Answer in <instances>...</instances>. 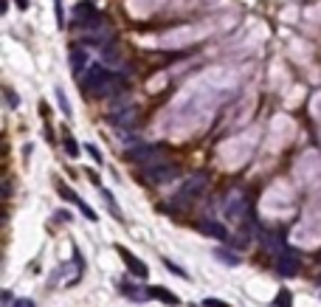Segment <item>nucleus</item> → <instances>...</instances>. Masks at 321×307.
Here are the masks:
<instances>
[{"mask_svg": "<svg viewBox=\"0 0 321 307\" xmlns=\"http://www.w3.org/2000/svg\"><path fill=\"white\" fill-rule=\"evenodd\" d=\"M226 217H229V220H240V217H243V197H240V194H231Z\"/></svg>", "mask_w": 321, "mask_h": 307, "instance_id": "8", "label": "nucleus"}, {"mask_svg": "<svg viewBox=\"0 0 321 307\" xmlns=\"http://www.w3.org/2000/svg\"><path fill=\"white\" fill-rule=\"evenodd\" d=\"M203 186H206V178H203V175H192V178L180 186V192L175 194V203H180V206H183V203L194 200L200 192H203Z\"/></svg>", "mask_w": 321, "mask_h": 307, "instance_id": "1", "label": "nucleus"}, {"mask_svg": "<svg viewBox=\"0 0 321 307\" xmlns=\"http://www.w3.org/2000/svg\"><path fill=\"white\" fill-rule=\"evenodd\" d=\"M87 152H90V155H93V161H99V164H101V152L96 150V147H87Z\"/></svg>", "mask_w": 321, "mask_h": 307, "instance_id": "21", "label": "nucleus"}, {"mask_svg": "<svg viewBox=\"0 0 321 307\" xmlns=\"http://www.w3.org/2000/svg\"><path fill=\"white\" fill-rule=\"evenodd\" d=\"M101 197H104V203L110 206V215H113V217H122V212H119V206H116V200L110 197V194H107L104 189H101Z\"/></svg>", "mask_w": 321, "mask_h": 307, "instance_id": "16", "label": "nucleus"}, {"mask_svg": "<svg viewBox=\"0 0 321 307\" xmlns=\"http://www.w3.org/2000/svg\"><path fill=\"white\" fill-rule=\"evenodd\" d=\"M57 99H59V108H62V113H68V116H71V105L65 101V93H62V87H57Z\"/></svg>", "mask_w": 321, "mask_h": 307, "instance_id": "17", "label": "nucleus"}, {"mask_svg": "<svg viewBox=\"0 0 321 307\" xmlns=\"http://www.w3.org/2000/svg\"><path fill=\"white\" fill-rule=\"evenodd\" d=\"M203 304H206V307H226L223 301H214V299H203Z\"/></svg>", "mask_w": 321, "mask_h": 307, "instance_id": "22", "label": "nucleus"}, {"mask_svg": "<svg viewBox=\"0 0 321 307\" xmlns=\"http://www.w3.org/2000/svg\"><path fill=\"white\" fill-rule=\"evenodd\" d=\"M166 265H169V271H172V273H178V276H183V279H189V276H186V271H180L178 265H172V262H166Z\"/></svg>", "mask_w": 321, "mask_h": 307, "instance_id": "20", "label": "nucleus"}, {"mask_svg": "<svg viewBox=\"0 0 321 307\" xmlns=\"http://www.w3.org/2000/svg\"><path fill=\"white\" fill-rule=\"evenodd\" d=\"M147 178H150V180H158V183H164V180H172V178H175V166H172V164L150 166V169H147Z\"/></svg>", "mask_w": 321, "mask_h": 307, "instance_id": "5", "label": "nucleus"}, {"mask_svg": "<svg viewBox=\"0 0 321 307\" xmlns=\"http://www.w3.org/2000/svg\"><path fill=\"white\" fill-rule=\"evenodd\" d=\"M107 82H110V73H107L104 68H99V65H96V68H90V71H87L82 87H85V90L99 93V90H104V87H107Z\"/></svg>", "mask_w": 321, "mask_h": 307, "instance_id": "2", "label": "nucleus"}, {"mask_svg": "<svg viewBox=\"0 0 321 307\" xmlns=\"http://www.w3.org/2000/svg\"><path fill=\"white\" fill-rule=\"evenodd\" d=\"M116 251L122 254V259H124V265L130 268V273H136L138 279H144V276H147V265H144L141 259H136V257H133V254H130L127 248H124V245H116Z\"/></svg>", "mask_w": 321, "mask_h": 307, "instance_id": "4", "label": "nucleus"}, {"mask_svg": "<svg viewBox=\"0 0 321 307\" xmlns=\"http://www.w3.org/2000/svg\"><path fill=\"white\" fill-rule=\"evenodd\" d=\"M217 259L226 262V265H237V262H240V257H234V251H226V248L217 251Z\"/></svg>", "mask_w": 321, "mask_h": 307, "instance_id": "14", "label": "nucleus"}, {"mask_svg": "<svg viewBox=\"0 0 321 307\" xmlns=\"http://www.w3.org/2000/svg\"><path fill=\"white\" fill-rule=\"evenodd\" d=\"M17 6H20V9H26V6H29V0H17Z\"/></svg>", "mask_w": 321, "mask_h": 307, "instance_id": "24", "label": "nucleus"}, {"mask_svg": "<svg viewBox=\"0 0 321 307\" xmlns=\"http://www.w3.org/2000/svg\"><path fill=\"white\" fill-rule=\"evenodd\" d=\"M200 231H206L208 237H217V240H229V231L223 229L220 223H211V220H203V226H200Z\"/></svg>", "mask_w": 321, "mask_h": 307, "instance_id": "7", "label": "nucleus"}, {"mask_svg": "<svg viewBox=\"0 0 321 307\" xmlns=\"http://www.w3.org/2000/svg\"><path fill=\"white\" fill-rule=\"evenodd\" d=\"M62 144H65V152H68L71 158H76V155H79V147H76V138H73V136H65V138H62Z\"/></svg>", "mask_w": 321, "mask_h": 307, "instance_id": "15", "label": "nucleus"}, {"mask_svg": "<svg viewBox=\"0 0 321 307\" xmlns=\"http://www.w3.org/2000/svg\"><path fill=\"white\" fill-rule=\"evenodd\" d=\"M279 273L282 276H296L299 273V257H293L290 251H279Z\"/></svg>", "mask_w": 321, "mask_h": 307, "instance_id": "3", "label": "nucleus"}, {"mask_svg": "<svg viewBox=\"0 0 321 307\" xmlns=\"http://www.w3.org/2000/svg\"><path fill=\"white\" fill-rule=\"evenodd\" d=\"M150 296H155L158 301H164V304H178V296L172 290H166V287H150Z\"/></svg>", "mask_w": 321, "mask_h": 307, "instance_id": "11", "label": "nucleus"}, {"mask_svg": "<svg viewBox=\"0 0 321 307\" xmlns=\"http://www.w3.org/2000/svg\"><path fill=\"white\" fill-rule=\"evenodd\" d=\"M155 155H161V147H141V150L133 152L136 161H150V158H155Z\"/></svg>", "mask_w": 321, "mask_h": 307, "instance_id": "12", "label": "nucleus"}, {"mask_svg": "<svg viewBox=\"0 0 321 307\" xmlns=\"http://www.w3.org/2000/svg\"><path fill=\"white\" fill-rule=\"evenodd\" d=\"M287 299H290V296H287V290H279V301H276V304L279 307H287Z\"/></svg>", "mask_w": 321, "mask_h": 307, "instance_id": "19", "label": "nucleus"}, {"mask_svg": "<svg viewBox=\"0 0 321 307\" xmlns=\"http://www.w3.org/2000/svg\"><path fill=\"white\" fill-rule=\"evenodd\" d=\"M59 194H62L65 200H71V203H76L79 209H82V215L85 217H90V220H96V212H93V209H87V203L82 197H79L76 192H71V189H65V186H59Z\"/></svg>", "mask_w": 321, "mask_h": 307, "instance_id": "6", "label": "nucleus"}, {"mask_svg": "<svg viewBox=\"0 0 321 307\" xmlns=\"http://www.w3.org/2000/svg\"><path fill=\"white\" fill-rule=\"evenodd\" d=\"M136 119V108H127V110H122V113H113V124H127V122H133Z\"/></svg>", "mask_w": 321, "mask_h": 307, "instance_id": "13", "label": "nucleus"}, {"mask_svg": "<svg viewBox=\"0 0 321 307\" xmlns=\"http://www.w3.org/2000/svg\"><path fill=\"white\" fill-rule=\"evenodd\" d=\"M15 307H34V301H31V299H20Z\"/></svg>", "mask_w": 321, "mask_h": 307, "instance_id": "23", "label": "nucleus"}, {"mask_svg": "<svg viewBox=\"0 0 321 307\" xmlns=\"http://www.w3.org/2000/svg\"><path fill=\"white\" fill-rule=\"evenodd\" d=\"M104 59H107V62H116V59H119V51H116L113 45H107V48H104Z\"/></svg>", "mask_w": 321, "mask_h": 307, "instance_id": "18", "label": "nucleus"}, {"mask_svg": "<svg viewBox=\"0 0 321 307\" xmlns=\"http://www.w3.org/2000/svg\"><path fill=\"white\" fill-rule=\"evenodd\" d=\"M85 65H87V54L82 48H73L71 51V68H73V73H85Z\"/></svg>", "mask_w": 321, "mask_h": 307, "instance_id": "9", "label": "nucleus"}, {"mask_svg": "<svg viewBox=\"0 0 321 307\" xmlns=\"http://www.w3.org/2000/svg\"><path fill=\"white\" fill-rule=\"evenodd\" d=\"M90 17H96V9H93L90 3H79V6L73 9V23H85V20H90Z\"/></svg>", "mask_w": 321, "mask_h": 307, "instance_id": "10", "label": "nucleus"}]
</instances>
